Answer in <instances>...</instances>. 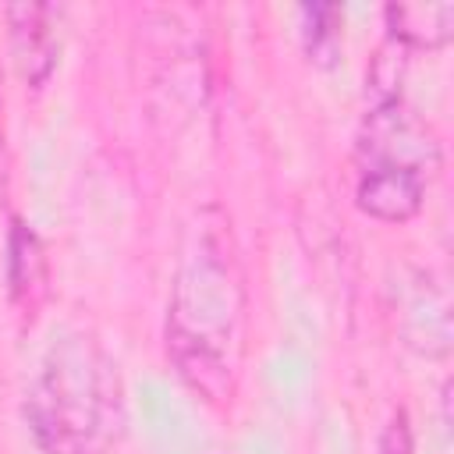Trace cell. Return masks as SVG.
<instances>
[{
    "instance_id": "1",
    "label": "cell",
    "mask_w": 454,
    "mask_h": 454,
    "mask_svg": "<svg viewBox=\"0 0 454 454\" xmlns=\"http://www.w3.org/2000/svg\"><path fill=\"white\" fill-rule=\"evenodd\" d=\"M28 429L46 454H99L121 429V380L89 333H67L28 390Z\"/></svg>"
},
{
    "instance_id": "2",
    "label": "cell",
    "mask_w": 454,
    "mask_h": 454,
    "mask_svg": "<svg viewBox=\"0 0 454 454\" xmlns=\"http://www.w3.org/2000/svg\"><path fill=\"white\" fill-rule=\"evenodd\" d=\"M238 312L241 287L231 259L213 238H202L174 287L167 316V355L174 358L177 372L209 401H220L231 390Z\"/></svg>"
},
{
    "instance_id": "3",
    "label": "cell",
    "mask_w": 454,
    "mask_h": 454,
    "mask_svg": "<svg viewBox=\"0 0 454 454\" xmlns=\"http://www.w3.org/2000/svg\"><path fill=\"white\" fill-rule=\"evenodd\" d=\"M355 160L358 209L387 223H404L422 209L440 167V138L401 96H383L365 110Z\"/></svg>"
},
{
    "instance_id": "4",
    "label": "cell",
    "mask_w": 454,
    "mask_h": 454,
    "mask_svg": "<svg viewBox=\"0 0 454 454\" xmlns=\"http://www.w3.org/2000/svg\"><path fill=\"white\" fill-rule=\"evenodd\" d=\"M57 11L46 4H14L7 7L11 53L25 85L39 89L57 64Z\"/></svg>"
},
{
    "instance_id": "5",
    "label": "cell",
    "mask_w": 454,
    "mask_h": 454,
    "mask_svg": "<svg viewBox=\"0 0 454 454\" xmlns=\"http://www.w3.org/2000/svg\"><path fill=\"white\" fill-rule=\"evenodd\" d=\"M46 280H50V266H46V248L39 241V234L25 223V220H11V234H7V291L11 301L21 309V316H35V309L46 298Z\"/></svg>"
},
{
    "instance_id": "6",
    "label": "cell",
    "mask_w": 454,
    "mask_h": 454,
    "mask_svg": "<svg viewBox=\"0 0 454 454\" xmlns=\"http://www.w3.org/2000/svg\"><path fill=\"white\" fill-rule=\"evenodd\" d=\"M390 43L401 50H440L454 35V4H390L387 11Z\"/></svg>"
},
{
    "instance_id": "7",
    "label": "cell",
    "mask_w": 454,
    "mask_h": 454,
    "mask_svg": "<svg viewBox=\"0 0 454 454\" xmlns=\"http://www.w3.org/2000/svg\"><path fill=\"white\" fill-rule=\"evenodd\" d=\"M301 35H305V50L316 64H333L337 60V50H340V25H344V14L340 7L333 4H312V7H301Z\"/></svg>"
},
{
    "instance_id": "8",
    "label": "cell",
    "mask_w": 454,
    "mask_h": 454,
    "mask_svg": "<svg viewBox=\"0 0 454 454\" xmlns=\"http://www.w3.org/2000/svg\"><path fill=\"white\" fill-rule=\"evenodd\" d=\"M380 454H411V429H408V415L397 411L390 415L383 436H380Z\"/></svg>"
}]
</instances>
